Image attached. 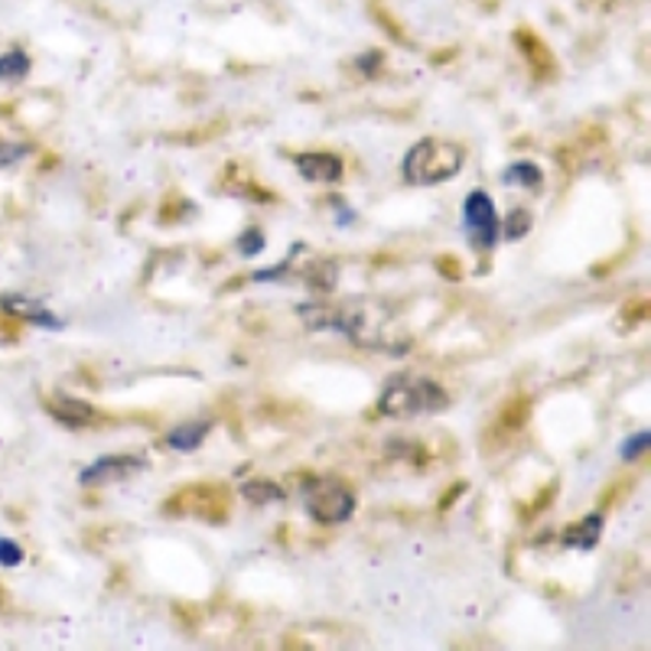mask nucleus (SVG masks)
Returning <instances> with one entry per match:
<instances>
[{
  "mask_svg": "<svg viewBox=\"0 0 651 651\" xmlns=\"http://www.w3.org/2000/svg\"><path fill=\"white\" fill-rule=\"evenodd\" d=\"M462 160H466V150L459 144L424 137L405 154L401 173L411 186H436V183L453 180L459 173Z\"/></svg>",
  "mask_w": 651,
  "mask_h": 651,
  "instance_id": "nucleus-2",
  "label": "nucleus"
},
{
  "mask_svg": "<svg viewBox=\"0 0 651 651\" xmlns=\"http://www.w3.org/2000/svg\"><path fill=\"white\" fill-rule=\"evenodd\" d=\"M303 498H306L310 518H316L320 525H342L355 515V495L342 482H329V479L306 482Z\"/></svg>",
  "mask_w": 651,
  "mask_h": 651,
  "instance_id": "nucleus-4",
  "label": "nucleus"
},
{
  "mask_svg": "<svg viewBox=\"0 0 651 651\" xmlns=\"http://www.w3.org/2000/svg\"><path fill=\"white\" fill-rule=\"evenodd\" d=\"M241 495L251 502V505H270V502H280L284 498V489L270 479H248L241 485Z\"/></svg>",
  "mask_w": 651,
  "mask_h": 651,
  "instance_id": "nucleus-13",
  "label": "nucleus"
},
{
  "mask_svg": "<svg viewBox=\"0 0 651 651\" xmlns=\"http://www.w3.org/2000/svg\"><path fill=\"white\" fill-rule=\"evenodd\" d=\"M293 167H297V173H300L303 180H310V183H339L342 173H346V164H342L336 154H323V150H316V154H300V157L293 160Z\"/></svg>",
  "mask_w": 651,
  "mask_h": 651,
  "instance_id": "nucleus-8",
  "label": "nucleus"
},
{
  "mask_svg": "<svg viewBox=\"0 0 651 651\" xmlns=\"http://www.w3.org/2000/svg\"><path fill=\"white\" fill-rule=\"evenodd\" d=\"M238 251H241V254H261V251H264V231H257V228L244 231V234L238 238Z\"/></svg>",
  "mask_w": 651,
  "mask_h": 651,
  "instance_id": "nucleus-21",
  "label": "nucleus"
},
{
  "mask_svg": "<svg viewBox=\"0 0 651 651\" xmlns=\"http://www.w3.org/2000/svg\"><path fill=\"white\" fill-rule=\"evenodd\" d=\"M0 310H3V313H10V316H16V320H23V323H33V326L52 329V333L65 329V323H62L52 310H46V303H43V300L23 297V293H3V297H0Z\"/></svg>",
  "mask_w": 651,
  "mask_h": 651,
  "instance_id": "nucleus-7",
  "label": "nucleus"
},
{
  "mask_svg": "<svg viewBox=\"0 0 651 651\" xmlns=\"http://www.w3.org/2000/svg\"><path fill=\"white\" fill-rule=\"evenodd\" d=\"M310 287H316V290H333L336 287V264L333 261H316L310 270H306V277H303Z\"/></svg>",
  "mask_w": 651,
  "mask_h": 651,
  "instance_id": "nucleus-15",
  "label": "nucleus"
},
{
  "mask_svg": "<svg viewBox=\"0 0 651 651\" xmlns=\"http://www.w3.org/2000/svg\"><path fill=\"white\" fill-rule=\"evenodd\" d=\"M502 183H505V186L538 190V186L544 183V173H541V167H538V164H531V160H518V164H511V167L502 173Z\"/></svg>",
  "mask_w": 651,
  "mask_h": 651,
  "instance_id": "nucleus-12",
  "label": "nucleus"
},
{
  "mask_svg": "<svg viewBox=\"0 0 651 651\" xmlns=\"http://www.w3.org/2000/svg\"><path fill=\"white\" fill-rule=\"evenodd\" d=\"M209 431H213V421L183 424V427H177V431L167 434V446H170V449H180V453H190V449L203 446V439L209 436Z\"/></svg>",
  "mask_w": 651,
  "mask_h": 651,
  "instance_id": "nucleus-11",
  "label": "nucleus"
},
{
  "mask_svg": "<svg viewBox=\"0 0 651 651\" xmlns=\"http://www.w3.org/2000/svg\"><path fill=\"white\" fill-rule=\"evenodd\" d=\"M649 443H651L649 431H639V434H632L626 443H623V449H619V453H623V459H626V462H632V459L646 456Z\"/></svg>",
  "mask_w": 651,
  "mask_h": 651,
  "instance_id": "nucleus-17",
  "label": "nucleus"
},
{
  "mask_svg": "<svg viewBox=\"0 0 651 651\" xmlns=\"http://www.w3.org/2000/svg\"><path fill=\"white\" fill-rule=\"evenodd\" d=\"M449 395L431 378L395 375L378 398V414L385 418H414V414H439L446 411Z\"/></svg>",
  "mask_w": 651,
  "mask_h": 651,
  "instance_id": "nucleus-3",
  "label": "nucleus"
},
{
  "mask_svg": "<svg viewBox=\"0 0 651 651\" xmlns=\"http://www.w3.org/2000/svg\"><path fill=\"white\" fill-rule=\"evenodd\" d=\"M382 62H385V56H382L378 49H369V52H362V56L355 59L359 72H362V75H369V79L382 72Z\"/></svg>",
  "mask_w": 651,
  "mask_h": 651,
  "instance_id": "nucleus-19",
  "label": "nucleus"
},
{
  "mask_svg": "<svg viewBox=\"0 0 651 651\" xmlns=\"http://www.w3.org/2000/svg\"><path fill=\"white\" fill-rule=\"evenodd\" d=\"M462 225H466V234L469 241L479 248V251H489L498 244V234H502V225H498V213H495V203L489 200V193L482 190H472L462 203Z\"/></svg>",
  "mask_w": 651,
  "mask_h": 651,
  "instance_id": "nucleus-5",
  "label": "nucleus"
},
{
  "mask_svg": "<svg viewBox=\"0 0 651 651\" xmlns=\"http://www.w3.org/2000/svg\"><path fill=\"white\" fill-rule=\"evenodd\" d=\"M144 466H147L144 456H118V453H111V456H101V459H95L92 466H85V469L79 472V482H82V485L124 482V479H131L134 472H141Z\"/></svg>",
  "mask_w": 651,
  "mask_h": 651,
  "instance_id": "nucleus-6",
  "label": "nucleus"
},
{
  "mask_svg": "<svg viewBox=\"0 0 651 651\" xmlns=\"http://www.w3.org/2000/svg\"><path fill=\"white\" fill-rule=\"evenodd\" d=\"M23 564V547L16 541L0 538V567H20Z\"/></svg>",
  "mask_w": 651,
  "mask_h": 651,
  "instance_id": "nucleus-20",
  "label": "nucleus"
},
{
  "mask_svg": "<svg viewBox=\"0 0 651 651\" xmlns=\"http://www.w3.org/2000/svg\"><path fill=\"white\" fill-rule=\"evenodd\" d=\"M29 56L23 49H10L0 56V82H20L29 75Z\"/></svg>",
  "mask_w": 651,
  "mask_h": 651,
  "instance_id": "nucleus-14",
  "label": "nucleus"
},
{
  "mask_svg": "<svg viewBox=\"0 0 651 651\" xmlns=\"http://www.w3.org/2000/svg\"><path fill=\"white\" fill-rule=\"evenodd\" d=\"M46 411H49L59 424H65V427H72V431L88 427V424L95 421V408L85 405V401H79V398H69V395H52V398L46 401Z\"/></svg>",
  "mask_w": 651,
  "mask_h": 651,
  "instance_id": "nucleus-9",
  "label": "nucleus"
},
{
  "mask_svg": "<svg viewBox=\"0 0 651 651\" xmlns=\"http://www.w3.org/2000/svg\"><path fill=\"white\" fill-rule=\"evenodd\" d=\"M297 313L310 329H336L362 349H385L391 355H405L408 349V339L398 336L395 326L385 323V313L375 306H329L316 300L300 306Z\"/></svg>",
  "mask_w": 651,
  "mask_h": 651,
  "instance_id": "nucleus-1",
  "label": "nucleus"
},
{
  "mask_svg": "<svg viewBox=\"0 0 651 651\" xmlns=\"http://www.w3.org/2000/svg\"><path fill=\"white\" fill-rule=\"evenodd\" d=\"M525 414H528V401H515L511 408H505L502 421H505V427H508V431H515V427L525 421Z\"/></svg>",
  "mask_w": 651,
  "mask_h": 651,
  "instance_id": "nucleus-22",
  "label": "nucleus"
},
{
  "mask_svg": "<svg viewBox=\"0 0 651 651\" xmlns=\"http://www.w3.org/2000/svg\"><path fill=\"white\" fill-rule=\"evenodd\" d=\"M528 231H531V213H528V209H511L502 234H505L508 241H518V238H525Z\"/></svg>",
  "mask_w": 651,
  "mask_h": 651,
  "instance_id": "nucleus-16",
  "label": "nucleus"
},
{
  "mask_svg": "<svg viewBox=\"0 0 651 651\" xmlns=\"http://www.w3.org/2000/svg\"><path fill=\"white\" fill-rule=\"evenodd\" d=\"M603 528H606V515H603V511H593V515H587L583 521H577V525H570V528L564 531V544H567V547H577V551H593V547L600 544Z\"/></svg>",
  "mask_w": 651,
  "mask_h": 651,
  "instance_id": "nucleus-10",
  "label": "nucleus"
},
{
  "mask_svg": "<svg viewBox=\"0 0 651 651\" xmlns=\"http://www.w3.org/2000/svg\"><path fill=\"white\" fill-rule=\"evenodd\" d=\"M29 154H33V144H0V170L26 160Z\"/></svg>",
  "mask_w": 651,
  "mask_h": 651,
  "instance_id": "nucleus-18",
  "label": "nucleus"
}]
</instances>
